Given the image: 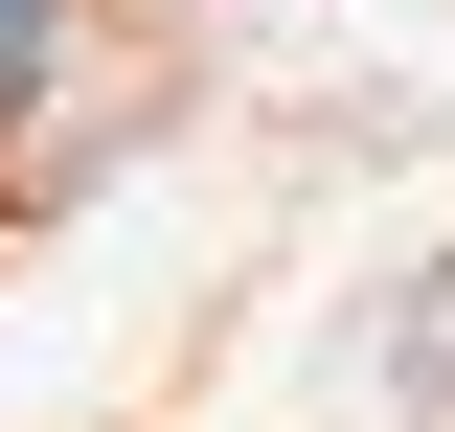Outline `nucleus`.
I'll use <instances>...</instances> for the list:
<instances>
[{
	"label": "nucleus",
	"instance_id": "obj_1",
	"mask_svg": "<svg viewBox=\"0 0 455 432\" xmlns=\"http://www.w3.org/2000/svg\"><path fill=\"white\" fill-rule=\"evenodd\" d=\"M92 68V0H0V160L46 137V92Z\"/></svg>",
	"mask_w": 455,
	"mask_h": 432
},
{
	"label": "nucleus",
	"instance_id": "obj_2",
	"mask_svg": "<svg viewBox=\"0 0 455 432\" xmlns=\"http://www.w3.org/2000/svg\"><path fill=\"white\" fill-rule=\"evenodd\" d=\"M387 410H410V432H455V251L387 296Z\"/></svg>",
	"mask_w": 455,
	"mask_h": 432
}]
</instances>
